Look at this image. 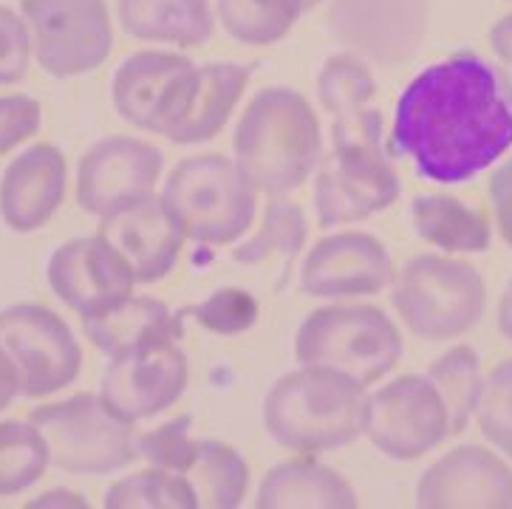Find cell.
Returning a JSON list of instances; mask_svg holds the SVG:
<instances>
[{"instance_id": "1", "label": "cell", "mask_w": 512, "mask_h": 509, "mask_svg": "<svg viewBox=\"0 0 512 509\" xmlns=\"http://www.w3.org/2000/svg\"><path fill=\"white\" fill-rule=\"evenodd\" d=\"M510 148L512 85L473 51L422 68L399 94L388 150L425 181L467 184Z\"/></svg>"}, {"instance_id": "2", "label": "cell", "mask_w": 512, "mask_h": 509, "mask_svg": "<svg viewBox=\"0 0 512 509\" xmlns=\"http://www.w3.org/2000/svg\"><path fill=\"white\" fill-rule=\"evenodd\" d=\"M235 165L264 196H292L323 159L320 119L295 88L269 85L249 99L232 136Z\"/></svg>"}, {"instance_id": "3", "label": "cell", "mask_w": 512, "mask_h": 509, "mask_svg": "<svg viewBox=\"0 0 512 509\" xmlns=\"http://www.w3.org/2000/svg\"><path fill=\"white\" fill-rule=\"evenodd\" d=\"M365 411L363 382L323 365H300L266 391L264 427L272 442L314 456L357 442L365 430Z\"/></svg>"}, {"instance_id": "4", "label": "cell", "mask_w": 512, "mask_h": 509, "mask_svg": "<svg viewBox=\"0 0 512 509\" xmlns=\"http://www.w3.org/2000/svg\"><path fill=\"white\" fill-rule=\"evenodd\" d=\"M391 286L402 323L425 343H445L473 331L487 309L484 275L473 263L450 255H413Z\"/></svg>"}, {"instance_id": "5", "label": "cell", "mask_w": 512, "mask_h": 509, "mask_svg": "<svg viewBox=\"0 0 512 509\" xmlns=\"http://www.w3.org/2000/svg\"><path fill=\"white\" fill-rule=\"evenodd\" d=\"M402 334L397 323L368 303H334L314 309L295 334V360L323 365L351 379L377 385L402 360Z\"/></svg>"}, {"instance_id": "6", "label": "cell", "mask_w": 512, "mask_h": 509, "mask_svg": "<svg viewBox=\"0 0 512 509\" xmlns=\"http://www.w3.org/2000/svg\"><path fill=\"white\" fill-rule=\"evenodd\" d=\"M162 198L179 215L187 238L207 247L235 244L258 213V190L235 159L221 153L182 159L167 173Z\"/></svg>"}, {"instance_id": "7", "label": "cell", "mask_w": 512, "mask_h": 509, "mask_svg": "<svg viewBox=\"0 0 512 509\" xmlns=\"http://www.w3.org/2000/svg\"><path fill=\"white\" fill-rule=\"evenodd\" d=\"M29 419L46 436L51 464L71 476H114L139 459L133 425L116 419L100 394H74L40 405Z\"/></svg>"}, {"instance_id": "8", "label": "cell", "mask_w": 512, "mask_h": 509, "mask_svg": "<svg viewBox=\"0 0 512 509\" xmlns=\"http://www.w3.org/2000/svg\"><path fill=\"white\" fill-rule=\"evenodd\" d=\"M37 66L54 80L85 77L111 57L114 23L105 0H20Z\"/></svg>"}, {"instance_id": "9", "label": "cell", "mask_w": 512, "mask_h": 509, "mask_svg": "<svg viewBox=\"0 0 512 509\" xmlns=\"http://www.w3.org/2000/svg\"><path fill=\"white\" fill-rule=\"evenodd\" d=\"M0 351L15 365L20 396H46L74 385L83 371L77 334L54 309L40 303H15L0 309Z\"/></svg>"}, {"instance_id": "10", "label": "cell", "mask_w": 512, "mask_h": 509, "mask_svg": "<svg viewBox=\"0 0 512 509\" xmlns=\"http://www.w3.org/2000/svg\"><path fill=\"white\" fill-rule=\"evenodd\" d=\"M368 442L391 461H416L450 436L445 402L425 374H405L368 394Z\"/></svg>"}, {"instance_id": "11", "label": "cell", "mask_w": 512, "mask_h": 509, "mask_svg": "<svg viewBox=\"0 0 512 509\" xmlns=\"http://www.w3.org/2000/svg\"><path fill=\"white\" fill-rule=\"evenodd\" d=\"M165 173V153L136 136L111 133L77 162V204L97 221L156 196Z\"/></svg>"}, {"instance_id": "12", "label": "cell", "mask_w": 512, "mask_h": 509, "mask_svg": "<svg viewBox=\"0 0 512 509\" xmlns=\"http://www.w3.org/2000/svg\"><path fill=\"white\" fill-rule=\"evenodd\" d=\"M196 63L182 51L145 49L125 57L111 80V102L128 125L165 136L182 111Z\"/></svg>"}, {"instance_id": "13", "label": "cell", "mask_w": 512, "mask_h": 509, "mask_svg": "<svg viewBox=\"0 0 512 509\" xmlns=\"http://www.w3.org/2000/svg\"><path fill=\"white\" fill-rule=\"evenodd\" d=\"M397 278L394 258L377 235L360 230L320 238L300 269V292L314 300L374 297Z\"/></svg>"}, {"instance_id": "14", "label": "cell", "mask_w": 512, "mask_h": 509, "mask_svg": "<svg viewBox=\"0 0 512 509\" xmlns=\"http://www.w3.org/2000/svg\"><path fill=\"white\" fill-rule=\"evenodd\" d=\"M190 385V360L179 343L142 354L111 357L100 379V399L116 419L139 425L173 408Z\"/></svg>"}, {"instance_id": "15", "label": "cell", "mask_w": 512, "mask_h": 509, "mask_svg": "<svg viewBox=\"0 0 512 509\" xmlns=\"http://www.w3.org/2000/svg\"><path fill=\"white\" fill-rule=\"evenodd\" d=\"M46 280L54 297L80 314V320L125 300L139 286L122 252L100 232L71 238L54 249Z\"/></svg>"}, {"instance_id": "16", "label": "cell", "mask_w": 512, "mask_h": 509, "mask_svg": "<svg viewBox=\"0 0 512 509\" xmlns=\"http://www.w3.org/2000/svg\"><path fill=\"white\" fill-rule=\"evenodd\" d=\"M430 0H334L331 32L374 63H402L428 32Z\"/></svg>"}, {"instance_id": "17", "label": "cell", "mask_w": 512, "mask_h": 509, "mask_svg": "<svg viewBox=\"0 0 512 509\" xmlns=\"http://www.w3.org/2000/svg\"><path fill=\"white\" fill-rule=\"evenodd\" d=\"M416 507L512 509V467L479 444L453 447L422 473Z\"/></svg>"}, {"instance_id": "18", "label": "cell", "mask_w": 512, "mask_h": 509, "mask_svg": "<svg viewBox=\"0 0 512 509\" xmlns=\"http://www.w3.org/2000/svg\"><path fill=\"white\" fill-rule=\"evenodd\" d=\"M97 232L122 252L133 269V278L142 286L165 280L182 258L184 244L190 241L179 215L173 213L162 193L100 218Z\"/></svg>"}, {"instance_id": "19", "label": "cell", "mask_w": 512, "mask_h": 509, "mask_svg": "<svg viewBox=\"0 0 512 509\" xmlns=\"http://www.w3.org/2000/svg\"><path fill=\"white\" fill-rule=\"evenodd\" d=\"M402 196V179L391 159L357 162L323 156L314 170V215L320 227L360 224L388 210Z\"/></svg>"}, {"instance_id": "20", "label": "cell", "mask_w": 512, "mask_h": 509, "mask_svg": "<svg viewBox=\"0 0 512 509\" xmlns=\"http://www.w3.org/2000/svg\"><path fill=\"white\" fill-rule=\"evenodd\" d=\"M66 190V153L49 142H34L0 173V218L17 235L43 230L60 210Z\"/></svg>"}, {"instance_id": "21", "label": "cell", "mask_w": 512, "mask_h": 509, "mask_svg": "<svg viewBox=\"0 0 512 509\" xmlns=\"http://www.w3.org/2000/svg\"><path fill=\"white\" fill-rule=\"evenodd\" d=\"M184 317L148 295H128L102 312L83 317V334L105 357H128L184 337Z\"/></svg>"}, {"instance_id": "22", "label": "cell", "mask_w": 512, "mask_h": 509, "mask_svg": "<svg viewBox=\"0 0 512 509\" xmlns=\"http://www.w3.org/2000/svg\"><path fill=\"white\" fill-rule=\"evenodd\" d=\"M249 77H252V66H241V63L196 66L182 111L165 133L167 142L187 148L215 139L244 97Z\"/></svg>"}, {"instance_id": "23", "label": "cell", "mask_w": 512, "mask_h": 509, "mask_svg": "<svg viewBox=\"0 0 512 509\" xmlns=\"http://www.w3.org/2000/svg\"><path fill=\"white\" fill-rule=\"evenodd\" d=\"M354 487L334 467L317 459H286L266 470L258 487V509H354Z\"/></svg>"}, {"instance_id": "24", "label": "cell", "mask_w": 512, "mask_h": 509, "mask_svg": "<svg viewBox=\"0 0 512 509\" xmlns=\"http://www.w3.org/2000/svg\"><path fill=\"white\" fill-rule=\"evenodd\" d=\"M122 32L145 43L199 49L215 32L210 0H116Z\"/></svg>"}, {"instance_id": "25", "label": "cell", "mask_w": 512, "mask_h": 509, "mask_svg": "<svg viewBox=\"0 0 512 509\" xmlns=\"http://www.w3.org/2000/svg\"><path fill=\"white\" fill-rule=\"evenodd\" d=\"M306 238H309V224L298 204L289 196H266L261 227L249 241L232 249V261L241 266L269 269L272 289L283 292L295 269V261L306 247Z\"/></svg>"}, {"instance_id": "26", "label": "cell", "mask_w": 512, "mask_h": 509, "mask_svg": "<svg viewBox=\"0 0 512 509\" xmlns=\"http://www.w3.org/2000/svg\"><path fill=\"white\" fill-rule=\"evenodd\" d=\"M416 235L450 255H476L493 244L490 215L447 193H425L411 204Z\"/></svg>"}, {"instance_id": "27", "label": "cell", "mask_w": 512, "mask_h": 509, "mask_svg": "<svg viewBox=\"0 0 512 509\" xmlns=\"http://www.w3.org/2000/svg\"><path fill=\"white\" fill-rule=\"evenodd\" d=\"M199 495V507L235 509L244 504L249 490L247 459L221 439H199L196 459L184 473Z\"/></svg>"}, {"instance_id": "28", "label": "cell", "mask_w": 512, "mask_h": 509, "mask_svg": "<svg viewBox=\"0 0 512 509\" xmlns=\"http://www.w3.org/2000/svg\"><path fill=\"white\" fill-rule=\"evenodd\" d=\"M425 377L433 382L445 402L447 422H450V436H462L476 419L481 391H484V374H481V360L476 348L467 343L450 345L442 357L430 362Z\"/></svg>"}, {"instance_id": "29", "label": "cell", "mask_w": 512, "mask_h": 509, "mask_svg": "<svg viewBox=\"0 0 512 509\" xmlns=\"http://www.w3.org/2000/svg\"><path fill=\"white\" fill-rule=\"evenodd\" d=\"M306 12V0H215V20L244 46L278 43Z\"/></svg>"}, {"instance_id": "30", "label": "cell", "mask_w": 512, "mask_h": 509, "mask_svg": "<svg viewBox=\"0 0 512 509\" xmlns=\"http://www.w3.org/2000/svg\"><path fill=\"white\" fill-rule=\"evenodd\" d=\"M49 467V444L32 419L0 422V498L26 493Z\"/></svg>"}, {"instance_id": "31", "label": "cell", "mask_w": 512, "mask_h": 509, "mask_svg": "<svg viewBox=\"0 0 512 509\" xmlns=\"http://www.w3.org/2000/svg\"><path fill=\"white\" fill-rule=\"evenodd\" d=\"M105 509H196L199 495L182 473L150 464L131 476L116 478L102 498Z\"/></svg>"}, {"instance_id": "32", "label": "cell", "mask_w": 512, "mask_h": 509, "mask_svg": "<svg viewBox=\"0 0 512 509\" xmlns=\"http://www.w3.org/2000/svg\"><path fill=\"white\" fill-rule=\"evenodd\" d=\"M374 94H377V80L368 63L354 51L331 54L317 74V97L331 116L354 114L360 108H368Z\"/></svg>"}, {"instance_id": "33", "label": "cell", "mask_w": 512, "mask_h": 509, "mask_svg": "<svg viewBox=\"0 0 512 509\" xmlns=\"http://www.w3.org/2000/svg\"><path fill=\"white\" fill-rule=\"evenodd\" d=\"M187 314L199 323L201 329L210 334H221V337H232V334H244L249 331L258 317H261V303L258 297L238 289V286H221L213 295L199 300L196 306H190Z\"/></svg>"}, {"instance_id": "34", "label": "cell", "mask_w": 512, "mask_h": 509, "mask_svg": "<svg viewBox=\"0 0 512 509\" xmlns=\"http://www.w3.org/2000/svg\"><path fill=\"white\" fill-rule=\"evenodd\" d=\"M476 422L481 436L512 461V360L498 362L484 379Z\"/></svg>"}, {"instance_id": "35", "label": "cell", "mask_w": 512, "mask_h": 509, "mask_svg": "<svg viewBox=\"0 0 512 509\" xmlns=\"http://www.w3.org/2000/svg\"><path fill=\"white\" fill-rule=\"evenodd\" d=\"M190 430H193V413H182L165 425L136 436L139 459L184 476L196 459V450H199V439H193Z\"/></svg>"}, {"instance_id": "36", "label": "cell", "mask_w": 512, "mask_h": 509, "mask_svg": "<svg viewBox=\"0 0 512 509\" xmlns=\"http://www.w3.org/2000/svg\"><path fill=\"white\" fill-rule=\"evenodd\" d=\"M32 32L23 15L0 6V85L20 83L32 68Z\"/></svg>"}, {"instance_id": "37", "label": "cell", "mask_w": 512, "mask_h": 509, "mask_svg": "<svg viewBox=\"0 0 512 509\" xmlns=\"http://www.w3.org/2000/svg\"><path fill=\"white\" fill-rule=\"evenodd\" d=\"M43 128V105L29 94L0 97V156L29 142Z\"/></svg>"}, {"instance_id": "38", "label": "cell", "mask_w": 512, "mask_h": 509, "mask_svg": "<svg viewBox=\"0 0 512 509\" xmlns=\"http://www.w3.org/2000/svg\"><path fill=\"white\" fill-rule=\"evenodd\" d=\"M490 204H493V221H496L501 238L512 249V153L504 159L490 176Z\"/></svg>"}, {"instance_id": "39", "label": "cell", "mask_w": 512, "mask_h": 509, "mask_svg": "<svg viewBox=\"0 0 512 509\" xmlns=\"http://www.w3.org/2000/svg\"><path fill=\"white\" fill-rule=\"evenodd\" d=\"M490 49L496 54L498 66L512 85V15H504L490 29Z\"/></svg>"}, {"instance_id": "40", "label": "cell", "mask_w": 512, "mask_h": 509, "mask_svg": "<svg viewBox=\"0 0 512 509\" xmlns=\"http://www.w3.org/2000/svg\"><path fill=\"white\" fill-rule=\"evenodd\" d=\"M26 507H88V501H85V495L74 493V490H49V493H40L32 501H26Z\"/></svg>"}, {"instance_id": "41", "label": "cell", "mask_w": 512, "mask_h": 509, "mask_svg": "<svg viewBox=\"0 0 512 509\" xmlns=\"http://www.w3.org/2000/svg\"><path fill=\"white\" fill-rule=\"evenodd\" d=\"M17 396H20V382H17L15 365L0 351V413L6 411Z\"/></svg>"}, {"instance_id": "42", "label": "cell", "mask_w": 512, "mask_h": 509, "mask_svg": "<svg viewBox=\"0 0 512 509\" xmlns=\"http://www.w3.org/2000/svg\"><path fill=\"white\" fill-rule=\"evenodd\" d=\"M496 323H498V331H501V334H504V337L512 343V280L507 283V289H504L501 300H498Z\"/></svg>"}, {"instance_id": "43", "label": "cell", "mask_w": 512, "mask_h": 509, "mask_svg": "<svg viewBox=\"0 0 512 509\" xmlns=\"http://www.w3.org/2000/svg\"><path fill=\"white\" fill-rule=\"evenodd\" d=\"M320 3H323V0H306V9H309V12H312L314 6H320Z\"/></svg>"}]
</instances>
